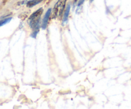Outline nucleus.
I'll return each mask as SVG.
<instances>
[{
	"mask_svg": "<svg viewBox=\"0 0 131 109\" xmlns=\"http://www.w3.org/2000/svg\"><path fill=\"white\" fill-rule=\"evenodd\" d=\"M42 1L43 0H30L27 3V6L28 7H33V6H35V5H38V3L42 2Z\"/></svg>",
	"mask_w": 131,
	"mask_h": 109,
	"instance_id": "20e7f679",
	"label": "nucleus"
},
{
	"mask_svg": "<svg viewBox=\"0 0 131 109\" xmlns=\"http://www.w3.org/2000/svg\"><path fill=\"white\" fill-rule=\"evenodd\" d=\"M11 19H12V17H8V18H6V19H3V20L0 21V27L5 25V24H7L8 23H9V22L11 21Z\"/></svg>",
	"mask_w": 131,
	"mask_h": 109,
	"instance_id": "423d86ee",
	"label": "nucleus"
},
{
	"mask_svg": "<svg viewBox=\"0 0 131 109\" xmlns=\"http://www.w3.org/2000/svg\"><path fill=\"white\" fill-rule=\"evenodd\" d=\"M70 6L69 5L67 6V7L65 14H64L63 19V23H65V22H67V21L68 17H69V12H70Z\"/></svg>",
	"mask_w": 131,
	"mask_h": 109,
	"instance_id": "39448f33",
	"label": "nucleus"
},
{
	"mask_svg": "<svg viewBox=\"0 0 131 109\" xmlns=\"http://www.w3.org/2000/svg\"><path fill=\"white\" fill-rule=\"evenodd\" d=\"M51 8H49L48 10H47V12L46 13V15H45L44 17H43V22H42V29H46V27H47L49 19V17L50 15H51Z\"/></svg>",
	"mask_w": 131,
	"mask_h": 109,
	"instance_id": "7ed1b4c3",
	"label": "nucleus"
},
{
	"mask_svg": "<svg viewBox=\"0 0 131 109\" xmlns=\"http://www.w3.org/2000/svg\"><path fill=\"white\" fill-rule=\"evenodd\" d=\"M43 13V9L42 8L38 9L37 11L35 12L34 13L31 14L29 18V26L31 28L35 30H38L40 24V19Z\"/></svg>",
	"mask_w": 131,
	"mask_h": 109,
	"instance_id": "f257e3e1",
	"label": "nucleus"
},
{
	"mask_svg": "<svg viewBox=\"0 0 131 109\" xmlns=\"http://www.w3.org/2000/svg\"><path fill=\"white\" fill-rule=\"evenodd\" d=\"M84 0H80L79 2V4H78V6H80L81 5H82V4H83V3L84 2Z\"/></svg>",
	"mask_w": 131,
	"mask_h": 109,
	"instance_id": "0eeeda50",
	"label": "nucleus"
},
{
	"mask_svg": "<svg viewBox=\"0 0 131 109\" xmlns=\"http://www.w3.org/2000/svg\"><path fill=\"white\" fill-rule=\"evenodd\" d=\"M66 0H58L54 5L53 9V17L56 18H60L62 15L65 6Z\"/></svg>",
	"mask_w": 131,
	"mask_h": 109,
	"instance_id": "f03ea898",
	"label": "nucleus"
}]
</instances>
